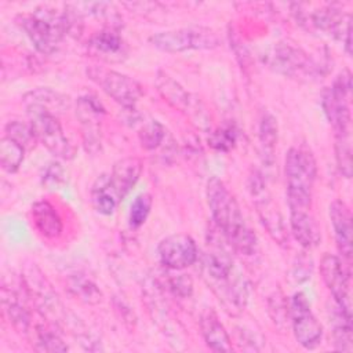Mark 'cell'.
Wrapping results in <instances>:
<instances>
[{
	"mask_svg": "<svg viewBox=\"0 0 353 353\" xmlns=\"http://www.w3.org/2000/svg\"><path fill=\"white\" fill-rule=\"evenodd\" d=\"M205 194L212 219L230 247L243 255L254 254L256 236L245 223L240 205L226 185L219 178L211 176Z\"/></svg>",
	"mask_w": 353,
	"mask_h": 353,
	"instance_id": "6da1fadb",
	"label": "cell"
},
{
	"mask_svg": "<svg viewBox=\"0 0 353 353\" xmlns=\"http://www.w3.org/2000/svg\"><path fill=\"white\" fill-rule=\"evenodd\" d=\"M15 21L34 48L44 55L55 52L65 36L70 34V19L66 10L40 7L32 12L17 15Z\"/></svg>",
	"mask_w": 353,
	"mask_h": 353,
	"instance_id": "7a4b0ae2",
	"label": "cell"
},
{
	"mask_svg": "<svg viewBox=\"0 0 353 353\" xmlns=\"http://www.w3.org/2000/svg\"><path fill=\"white\" fill-rule=\"evenodd\" d=\"M285 192L291 211H309L317 165L313 153L306 146H294L284 161Z\"/></svg>",
	"mask_w": 353,
	"mask_h": 353,
	"instance_id": "3957f363",
	"label": "cell"
},
{
	"mask_svg": "<svg viewBox=\"0 0 353 353\" xmlns=\"http://www.w3.org/2000/svg\"><path fill=\"white\" fill-rule=\"evenodd\" d=\"M29 124L37 138V142L43 143L46 149L57 159L70 160L74 157L76 148L66 138L58 114L39 108V106H25Z\"/></svg>",
	"mask_w": 353,
	"mask_h": 353,
	"instance_id": "277c9868",
	"label": "cell"
},
{
	"mask_svg": "<svg viewBox=\"0 0 353 353\" xmlns=\"http://www.w3.org/2000/svg\"><path fill=\"white\" fill-rule=\"evenodd\" d=\"M350 97L352 74L343 69L332 85L325 88L321 97V105L335 137H350Z\"/></svg>",
	"mask_w": 353,
	"mask_h": 353,
	"instance_id": "5b68a950",
	"label": "cell"
},
{
	"mask_svg": "<svg viewBox=\"0 0 353 353\" xmlns=\"http://www.w3.org/2000/svg\"><path fill=\"white\" fill-rule=\"evenodd\" d=\"M149 43L164 52H182L188 50H212L221 44L218 33L207 26H188L154 33Z\"/></svg>",
	"mask_w": 353,
	"mask_h": 353,
	"instance_id": "8992f818",
	"label": "cell"
},
{
	"mask_svg": "<svg viewBox=\"0 0 353 353\" xmlns=\"http://www.w3.org/2000/svg\"><path fill=\"white\" fill-rule=\"evenodd\" d=\"M85 73L108 97L127 110L134 109L143 95V88L135 79L117 70L91 65L85 69Z\"/></svg>",
	"mask_w": 353,
	"mask_h": 353,
	"instance_id": "52a82bcc",
	"label": "cell"
},
{
	"mask_svg": "<svg viewBox=\"0 0 353 353\" xmlns=\"http://www.w3.org/2000/svg\"><path fill=\"white\" fill-rule=\"evenodd\" d=\"M248 190L252 196L261 223L270 234V237L280 245H288V233L283 221V216L266 190L263 175L254 170L248 176Z\"/></svg>",
	"mask_w": 353,
	"mask_h": 353,
	"instance_id": "ba28073f",
	"label": "cell"
},
{
	"mask_svg": "<svg viewBox=\"0 0 353 353\" xmlns=\"http://www.w3.org/2000/svg\"><path fill=\"white\" fill-rule=\"evenodd\" d=\"M265 62L270 69L287 77L310 79L321 69L303 50L287 43H276L265 54Z\"/></svg>",
	"mask_w": 353,
	"mask_h": 353,
	"instance_id": "9c48e42d",
	"label": "cell"
},
{
	"mask_svg": "<svg viewBox=\"0 0 353 353\" xmlns=\"http://www.w3.org/2000/svg\"><path fill=\"white\" fill-rule=\"evenodd\" d=\"M290 317L296 342L305 349H314L323 339V327L303 292H295L290 303Z\"/></svg>",
	"mask_w": 353,
	"mask_h": 353,
	"instance_id": "30bf717a",
	"label": "cell"
},
{
	"mask_svg": "<svg viewBox=\"0 0 353 353\" xmlns=\"http://www.w3.org/2000/svg\"><path fill=\"white\" fill-rule=\"evenodd\" d=\"M320 274L338 306L352 310L349 265L336 255L325 254L320 261Z\"/></svg>",
	"mask_w": 353,
	"mask_h": 353,
	"instance_id": "8fae6325",
	"label": "cell"
},
{
	"mask_svg": "<svg viewBox=\"0 0 353 353\" xmlns=\"http://www.w3.org/2000/svg\"><path fill=\"white\" fill-rule=\"evenodd\" d=\"M160 263L170 270H183L192 266L199 255L194 240L185 233L164 237L157 247Z\"/></svg>",
	"mask_w": 353,
	"mask_h": 353,
	"instance_id": "7c38bea8",
	"label": "cell"
},
{
	"mask_svg": "<svg viewBox=\"0 0 353 353\" xmlns=\"http://www.w3.org/2000/svg\"><path fill=\"white\" fill-rule=\"evenodd\" d=\"M105 108L94 95H83L77 99L76 116L81 125L83 142L90 153L101 149V121L105 116Z\"/></svg>",
	"mask_w": 353,
	"mask_h": 353,
	"instance_id": "4fadbf2b",
	"label": "cell"
},
{
	"mask_svg": "<svg viewBox=\"0 0 353 353\" xmlns=\"http://www.w3.org/2000/svg\"><path fill=\"white\" fill-rule=\"evenodd\" d=\"M85 47L91 57L108 63L123 62L128 55V46L116 26H105L92 33Z\"/></svg>",
	"mask_w": 353,
	"mask_h": 353,
	"instance_id": "5bb4252c",
	"label": "cell"
},
{
	"mask_svg": "<svg viewBox=\"0 0 353 353\" xmlns=\"http://www.w3.org/2000/svg\"><path fill=\"white\" fill-rule=\"evenodd\" d=\"M330 219L334 229L335 243L339 254L350 263L352 258V243H353V226H352V214L346 203L342 200H334L330 204Z\"/></svg>",
	"mask_w": 353,
	"mask_h": 353,
	"instance_id": "9a60e30c",
	"label": "cell"
},
{
	"mask_svg": "<svg viewBox=\"0 0 353 353\" xmlns=\"http://www.w3.org/2000/svg\"><path fill=\"white\" fill-rule=\"evenodd\" d=\"M309 19L316 29L342 41L346 33L352 30L350 15L343 14L342 10L335 6H325L313 11L309 15Z\"/></svg>",
	"mask_w": 353,
	"mask_h": 353,
	"instance_id": "2e32d148",
	"label": "cell"
},
{
	"mask_svg": "<svg viewBox=\"0 0 353 353\" xmlns=\"http://www.w3.org/2000/svg\"><path fill=\"white\" fill-rule=\"evenodd\" d=\"M157 91L160 95L175 109L179 112L188 113L190 117L193 114H199V109L196 106V102L193 101V97L171 76H168L164 72H157L156 81H154ZM200 117V114H199ZM201 119V117H200Z\"/></svg>",
	"mask_w": 353,
	"mask_h": 353,
	"instance_id": "e0dca14e",
	"label": "cell"
},
{
	"mask_svg": "<svg viewBox=\"0 0 353 353\" xmlns=\"http://www.w3.org/2000/svg\"><path fill=\"white\" fill-rule=\"evenodd\" d=\"M142 161L138 157L128 156L113 164L110 175V181L121 200L131 192V189L138 182L142 174Z\"/></svg>",
	"mask_w": 353,
	"mask_h": 353,
	"instance_id": "ac0fdd59",
	"label": "cell"
},
{
	"mask_svg": "<svg viewBox=\"0 0 353 353\" xmlns=\"http://www.w3.org/2000/svg\"><path fill=\"white\" fill-rule=\"evenodd\" d=\"M34 228L47 239H58L62 233L63 223L57 208L47 200H39L30 210Z\"/></svg>",
	"mask_w": 353,
	"mask_h": 353,
	"instance_id": "d6986e66",
	"label": "cell"
},
{
	"mask_svg": "<svg viewBox=\"0 0 353 353\" xmlns=\"http://www.w3.org/2000/svg\"><path fill=\"white\" fill-rule=\"evenodd\" d=\"M201 334L205 345L214 352H232L230 338L212 309H207L200 319Z\"/></svg>",
	"mask_w": 353,
	"mask_h": 353,
	"instance_id": "ffe728a7",
	"label": "cell"
},
{
	"mask_svg": "<svg viewBox=\"0 0 353 353\" xmlns=\"http://www.w3.org/2000/svg\"><path fill=\"white\" fill-rule=\"evenodd\" d=\"M91 204L101 215H112L121 199L119 197L109 174H101L91 186Z\"/></svg>",
	"mask_w": 353,
	"mask_h": 353,
	"instance_id": "44dd1931",
	"label": "cell"
},
{
	"mask_svg": "<svg viewBox=\"0 0 353 353\" xmlns=\"http://www.w3.org/2000/svg\"><path fill=\"white\" fill-rule=\"evenodd\" d=\"M290 228L294 239L306 250L320 243V229L309 211H291Z\"/></svg>",
	"mask_w": 353,
	"mask_h": 353,
	"instance_id": "7402d4cb",
	"label": "cell"
},
{
	"mask_svg": "<svg viewBox=\"0 0 353 353\" xmlns=\"http://www.w3.org/2000/svg\"><path fill=\"white\" fill-rule=\"evenodd\" d=\"M279 138V127L276 117L266 112L262 114L259 120V128H258V139H259V156L261 161L265 167L270 168L274 165L276 157L274 150L277 145Z\"/></svg>",
	"mask_w": 353,
	"mask_h": 353,
	"instance_id": "603a6c76",
	"label": "cell"
},
{
	"mask_svg": "<svg viewBox=\"0 0 353 353\" xmlns=\"http://www.w3.org/2000/svg\"><path fill=\"white\" fill-rule=\"evenodd\" d=\"M25 106H39L55 114L65 113L70 108V98L48 87L34 88L23 95Z\"/></svg>",
	"mask_w": 353,
	"mask_h": 353,
	"instance_id": "cb8c5ba5",
	"label": "cell"
},
{
	"mask_svg": "<svg viewBox=\"0 0 353 353\" xmlns=\"http://www.w3.org/2000/svg\"><path fill=\"white\" fill-rule=\"evenodd\" d=\"M332 339L336 350L352 352L353 350V327H352V310L338 306L334 302L331 310Z\"/></svg>",
	"mask_w": 353,
	"mask_h": 353,
	"instance_id": "d4e9b609",
	"label": "cell"
},
{
	"mask_svg": "<svg viewBox=\"0 0 353 353\" xmlns=\"http://www.w3.org/2000/svg\"><path fill=\"white\" fill-rule=\"evenodd\" d=\"M19 298L21 296L12 290H3V307L10 323L18 332L26 334L30 327V313Z\"/></svg>",
	"mask_w": 353,
	"mask_h": 353,
	"instance_id": "484cf974",
	"label": "cell"
},
{
	"mask_svg": "<svg viewBox=\"0 0 353 353\" xmlns=\"http://www.w3.org/2000/svg\"><path fill=\"white\" fill-rule=\"evenodd\" d=\"M207 274L216 281H226L233 273V259L221 247L210 250L204 256Z\"/></svg>",
	"mask_w": 353,
	"mask_h": 353,
	"instance_id": "4316f807",
	"label": "cell"
},
{
	"mask_svg": "<svg viewBox=\"0 0 353 353\" xmlns=\"http://www.w3.org/2000/svg\"><path fill=\"white\" fill-rule=\"evenodd\" d=\"M25 152H26V149L21 143H18L12 138L4 135L0 139V165H1V168L8 174L17 172L25 159Z\"/></svg>",
	"mask_w": 353,
	"mask_h": 353,
	"instance_id": "83f0119b",
	"label": "cell"
},
{
	"mask_svg": "<svg viewBox=\"0 0 353 353\" xmlns=\"http://www.w3.org/2000/svg\"><path fill=\"white\" fill-rule=\"evenodd\" d=\"M165 137V128L164 125L157 120H148L141 121V128L138 130V138L141 142V146L146 150H154L160 146Z\"/></svg>",
	"mask_w": 353,
	"mask_h": 353,
	"instance_id": "f1b7e54d",
	"label": "cell"
},
{
	"mask_svg": "<svg viewBox=\"0 0 353 353\" xmlns=\"http://www.w3.org/2000/svg\"><path fill=\"white\" fill-rule=\"evenodd\" d=\"M34 335V349L39 352H66L69 349L62 338L47 325H37Z\"/></svg>",
	"mask_w": 353,
	"mask_h": 353,
	"instance_id": "f546056e",
	"label": "cell"
},
{
	"mask_svg": "<svg viewBox=\"0 0 353 353\" xmlns=\"http://www.w3.org/2000/svg\"><path fill=\"white\" fill-rule=\"evenodd\" d=\"M4 132L7 137L12 138L18 143H21L26 150H30L36 146L37 138L32 130V125L28 123H23L21 120H12L8 121L4 127Z\"/></svg>",
	"mask_w": 353,
	"mask_h": 353,
	"instance_id": "4dcf8cb0",
	"label": "cell"
},
{
	"mask_svg": "<svg viewBox=\"0 0 353 353\" xmlns=\"http://www.w3.org/2000/svg\"><path fill=\"white\" fill-rule=\"evenodd\" d=\"M237 128L233 124H225L212 131L208 137V145L218 152H229L236 146Z\"/></svg>",
	"mask_w": 353,
	"mask_h": 353,
	"instance_id": "1f68e13d",
	"label": "cell"
},
{
	"mask_svg": "<svg viewBox=\"0 0 353 353\" xmlns=\"http://www.w3.org/2000/svg\"><path fill=\"white\" fill-rule=\"evenodd\" d=\"M152 204L153 199L149 193H141L134 199L128 212V222L131 228H139L146 222L152 210Z\"/></svg>",
	"mask_w": 353,
	"mask_h": 353,
	"instance_id": "d6a6232c",
	"label": "cell"
},
{
	"mask_svg": "<svg viewBox=\"0 0 353 353\" xmlns=\"http://www.w3.org/2000/svg\"><path fill=\"white\" fill-rule=\"evenodd\" d=\"M70 291L85 303H97L101 301V291L97 285L85 277H72L69 281Z\"/></svg>",
	"mask_w": 353,
	"mask_h": 353,
	"instance_id": "836d02e7",
	"label": "cell"
},
{
	"mask_svg": "<svg viewBox=\"0 0 353 353\" xmlns=\"http://www.w3.org/2000/svg\"><path fill=\"white\" fill-rule=\"evenodd\" d=\"M335 159L339 172L345 178L352 176V145L350 137H335Z\"/></svg>",
	"mask_w": 353,
	"mask_h": 353,
	"instance_id": "e575fe53",
	"label": "cell"
},
{
	"mask_svg": "<svg viewBox=\"0 0 353 353\" xmlns=\"http://www.w3.org/2000/svg\"><path fill=\"white\" fill-rule=\"evenodd\" d=\"M65 181V170L58 161H50L46 164L41 172V183L47 189H58Z\"/></svg>",
	"mask_w": 353,
	"mask_h": 353,
	"instance_id": "d590c367",
	"label": "cell"
},
{
	"mask_svg": "<svg viewBox=\"0 0 353 353\" xmlns=\"http://www.w3.org/2000/svg\"><path fill=\"white\" fill-rule=\"evenodd\" d=\"M168 280H167V285L168 290L179 296V298H189L193 292V281L188 274H176V276H171L168 274Z\"/></svg>",
	"mask_w": 353,
	"mask_h": 353,
	"instance_id": "8d00e7d4",
	"label": "cell"
},
{
	"mask_svg": "<svg viewBox=\"0 0 353 353\" xmlns=\"http://www.w3.org/2000/svg\"><path fill=\"white\" fill-rule=\"evenodd\" d=\"M312 269H313L312 258L305 255V252H302V255H299L296 258V261L292 266V277L299 283L306 281L307 279H310Z\"/></svg>",
	"mask_w": 353,
	"mask_h": 353,
	"instance_id": "74e56055",
	"label": "cell"
}]
</instances>
